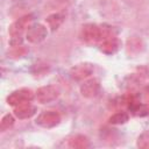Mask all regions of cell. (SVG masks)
Wrapping results in <instances>:
<instances>
[{
	"label": "cell",
	"mask_w": 149,
	"mask_h": 149,
	"mask_svg": "<svg viewBox=\"0 0 149 149\" xmlns=\"http://www.w3.org/2000/svg\"><path fill=\"white\" fill-rule=\"evenodd\" d=\"M143 41L139 36H130L127 40V52L129 55H137L143 50Z\"/></svg>",
	"instance_id": "10"
},
{
	"label": "cell",
	"mask_w": 149,
	"mask_h": 149,
	"mask_svg": "<svg viewBox=\"0 0 149 149\" xmlns=\"http://www.w3.org/2000/svg\"><path fill=\"white\" fill-rule=\"evenodd\" d=\"M47 35H48V30L43 24L34 23V24L29 26L26 37L30 43H40L47 37Z\"/></svg>",
	"instance_id": "6"
},
{
	"label": "cell",
	"mask_w": 149,
	"mask_h": 149,
	"mask_svg": "<svg viewBox=\"0 0 149 149\" xmlns=\"http://www.w3.org/2000/svg\"><path fill=\"white\" fill-rule=\"evenodd\" d=\"M120 45H121V43H120V41L116 37H109V38L102 41V43L100 45V50L104 54L113 55V54H115L119 50Z\"/></svg>",
	"instance_id": "11"
},
{
	"label": "cell",
	"mask_w": 149,
	"mask_h": 149,
	"mask_svg": "<svg viewBox=\"0 0 149 149\" xmlns=\"http://www.w3.org/2000/svg\"><path fill=\"white\" fill-rule=\"evenodd\" d=\"M58 95H59V90L56 86H52V85L42 86L35 93L36 100L41 104H47V102L54 101L55 99L58 98Z\"/></svg>",
	"instance_id": "4"
},
{
	"label": "cell",
	"mask_w": 149,
	"mask_h": 149,
	"mask_svg": "<svg viewBox=\"0 0 149 149\" xmlns=\"http://www.w3.org/2000/svg\"><path fill=\"white\" fill-rule=\"evenodd\" d=\"M80 37L87 43H94L101 41V27L94 23H87L81 28Z\"/></svg>",
	"instance_id": "2"
},
{
	"label": "cell",
	"mask_w": 149,
	"mask_h": 149,
	"mask_svg": "<svg viewBox=\"0 0 149 149\" xmlns=\"http://www.w3.org/2000/svg\"><path fill=\"white\" fill-rule=\"evenodd\" d=\"M61 121V115L56 111H44L38 114L36 119V125L43 128H52L57 126Z\"/></svg>",
	"instance_id": "5"
},
{
	"label": "cell",
	"mask_w": 149,
	"mask_h": 149,
	"mask_svg": "<svg viewBox=\"0 0 149 149\" xmlns=\"http://www.w3.org/2000/svg\"><path fill=\"white\" fill-rule=\"evenodd\" d=\"M137 147L141 149H149V132H144L139 136Z\"/></svg>",
	"instance_id": "17"
},
{
	"label": "cell",
	"mask_w": 149,
	"mask_h": 149,
	"mask_svg": "<svg viewBox=\"0 0 149 149\" xmlns=\"http://www.w3.org/2000/svg\"><path fill=\"white\" fill-rule=\"evenodd\" d=\"M100 92V84L97 79L91 78L86 81H84L80 86V93L83 97L87 98V99H92L95 98Z\"/></svg>",
	"instance_id": "8"
},
{
	"label": "cell",
	"mask_w": 149,
	"mask_h": 149,
	"mask_svg": "<svg viewBox=\"0 0 149 149\" xmlns=\"http://www.w3.org/2000/svg\"><path fill=\"white\" fill-rule=\"evenodd\" d=\"M15 49L13 50V51H10V55L12 56H14V57H20V56H22L24 52H26V50L22 48V47H14Z\"/></svg>",
	"instance_id": "18"
},
{
	"label": "cell",
	"mask_w": 149,
	"mask_h": 149,
	"mask_svg": "<svg viewBox=\"0 0 149 149\" xmlns=\"http://www.w3.org/2000/svg\"><path fill=\"white\" fill-rule=\"evenodd\" d=\"M13 125H14V118H13V115L6 114V115L2 118V120H1L0 129H1V132H5V130L9 129V127H12Z\"/></svg>",
	"instance_id": "16"
},
{
	"label": "cell",
	"mask_w": 149,
	"mask_h": 149,
	"mask_svg": "<svg viewBox=\"0 0 149 149\" xmlns=\"http://www.w3.org/2000/svg\"><path fill=\"white\" fill-rule=\"evenodd\" d=\"M68 146L70 148H74V149H85V148L90 147V141L84 135H74L69 139Z\"/></svg>",
	"instance_id": "12"
},
{
	"label": "cell",
	"mask_w": 149,
	"mask_h": 149,
	"mask_svg": "<svg viewBox=\"0 0 149 149\" xmlns=\"http://www.w3.org/2000/svg\"><path fill=\"white\" fill-rule=\"evenodd\" d=\"M128 119H129V115L126 112H118V113L113 114L108 119V121L112 125H122V123H126L128 121Z\"/></svg>",
	"instance_id": "15"
},
{
	"label": "cell",
	"mask_w": 149,
	"mask_h": 149,
	"mask_svg": "<svg viewBox=\"0 0 149 149\" xmlns=\"http://www.w3.org/2000/svg\"><path fill=\"white\" fill-rule=\"evenodd\" d=\"M63 21H64V15L62 13H54L47 17V22L51 28V30L58 29V27L63 23Z\"/></svg>",
	"instance_id": "13"
},
{
	"label": "cell",
	"mask_w": 149,
	"mask_h": 149,
	"mask_svg": "<svg viewBox=\"0 0 149 149\" xmlns=\"http://www.w3.org/2000/svg\"><path fill=\"white\" fill-rule=\"evenodd\" d=\"M33 20L31 15H24L20 19H17L14 23L9 27V35H10V45L12 47H19L22 43V34L27 28H29V24Z\"/></svg>",
	"instance_id": "1"
},
{
	"label": "cell",
	"mask_w": 149,
	"mask_h": 149,
	"mask_svg": "<svg viewBox=\"0 0 149 149\" xmlns=\"http://www.w3.org/2000/svg\"><path fill=\"white\" fill-rule=\"evenodd\" d=\"M93 73V65L91 63H79L71 68L70 74L76 80H83Z\"/></svg>",
	"instance_id": "7"
},
{
	"label": "cell",
	"mask_w": 149,
	"mask_h": 149,
	"mask_svg": "<svg viewBox=\"0 0 149 149\" xmlns=\"http://www.w3.org/2000/svg\"><path fill=\"white\" fill-rule=\"evenodd\" d=\"M36 107L34 105H30L28 102H24V104H21V105H17L14 109V115L17 118V119H29L31 116H34L36 114Z\"/></svg>",
	"instance_id": "9"
},
{
	"label": "cell",
	"mask_w": 149,
	"mask_h": 149,
	"mask_svg": "<svg viewBox=\"0 0 149 149\" xmlns=\"http://www.w3.org/2000/svg\"><path fill=\"white\" fill-rule=\"evenodd\" d=\"M34 98V93L29 88H20L12 92L7 97V102L10 106H17L24 102H29Z\"/></svg>",
	"instance_id": "3"
},
{
	"label": "cell",
	"mask_w": 149,
	"mask_h": 149,
	"mask_svg": "<svg viewBox=\"0 0 149 149\" xmlns=\"http://www.w3.org/2000/svg\"><path fill=\"white\" fill-rule=\"evenodd\" d=\"M74 0H49L45 5L48 9H64L73 3Z\"/></svg>",
	"instance_id": "14"
}]
</instances>
